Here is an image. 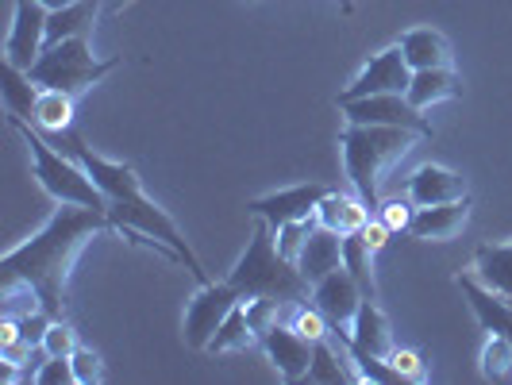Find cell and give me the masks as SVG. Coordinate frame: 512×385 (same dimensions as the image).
<instances>
[{"mask_svg": "<svg viewBox=\"0 0 512 385\" xmlns=\"http://www.w3.org/2000/svg\"><path fill=\"white\" fill-rule=\"evenodd\" d=\"M104 228H112V224H108V212H101V208L62 205L43 224V231H35L27 243L12 247L4 255L0 282H27L39 293L43 308L58 320L66 308V282H70L77 255Z\"/></svg>", "mask_w": 512, "mask_h": 385, "instance_id": "cell-1", "label": "cell"}, {"mask_svg": "<svg viewBox=\"0 0 512 385\" xmlns=\"http://www.w3.org/2000/svg\"><path fill=\"white\" fill-rule=\"evenodd\" d=\"M228 282L239 289L243 301L251 297H270V301H282L285 308H297L312 301V282L301 274V266L293 258H285L278 251V239L274 228L266 220H255L251 231V243L243 258L235 262V270L228 274Z\"/></svg>", "mask_w": 512, "mask_h": 385, "instance_id": "cell-2", "label": "cell"}, {"mask_svg": "<svg viewBox=\"0 0 512 385\" xmlns=\"http://www.w3.org/2000/svg\"><path fill=\"white\" fill-rule=\"evenodd\" d=\"M412 143H416V131L409 128H378V124H347L343 128L339 147H343L347 178L370 208L382 205L378 201L382 174L412 151Z\"/></svg>", "mask_w": 512, "mask_h": 385, "instance_id": "cell-3", "label": "cell"}, {"mask_svg": "<svg viewBox=\"0 0 512 385\" xmlns=\"http://www.w3.org/2000/svg\"><path fill=\"white\" fill-rule=\"evenodd\" d=\"M12 128L20 131V139L27 143L35 181L47 189V197H54L58 205H85L108 212V197L101 193V185L93 181V174L77 162L74 154L54 151L51 139L43 131H31V120H24V116H12Z\"/></svg>", "mask_w": 512, "mask_h": 385, "instance_id": "cell-4", "label": "cell"}, {"mask_svg": "<svg viewBox=\"0 0 512 385\" xmlns=\"http://www.w3.org/2000/svg\"><path fill=\"white\" fill-rule=\"evenodd\" d=\"M116 66H120V58H97L89 47V35H81V39H62V43L47 47L27 74L39 89H58V93L77 97L89 85H97L101 77L112 74Z\"/></svg>", "mask_w": 512, "mask_h": 385, "instance_id": "cell-5", "label": "cell"}, {"mask_svg": "<svg viewBox=\"0 0 512 385\" xmlns=\"http://www.w3.org/2000/svg\"><path fill=\"white\" fill-rule=\"evenodd\" d=\"M108 224L120 231H143V235H154V239H162L166 247H174V255L201 278V285L212 282L208 278V270L201 266V258L193 255V247H189V239L181 235V228L174 224V216H166V208H158L143 193V189H135L128 197H116V201H108Z\"/></svg>", "mask_w": 512, "mask_h": 385, "instance_id": "cell-6", "label": "cell"}, {"mask_svg": "<svg viewBox=\"0 0 512 385\" xmlns=\"http://www.w3.org/2000/svg\"><path fill=\"white\" fill-rule=\"evenodd\" d=\"M239 289L231 282H205L185 305V324H181V335H185V347L193 351H208L212 335L220 332V324L231 316V308L239 305Z\"/></svg>", "mask_w": 512, "mask_h": 385, "instance_id": "cell-7", "label": "cell"}, {"mask_svg": "<svg viewBox=\"0 0 512 385\" xmlns=\"http://www.w3.org/2000/svg\"><path fill=\"white\" fill-rule=\"evenodd\" d=\"M347 124H378V128H409L416 135H432V124L424 108L405 97V93H378V97H359V101H339Z\"/></svg>", "mask_w": 512, "mask_h": 385, "instance_id": "cell-8", "label": "cell"}, {"mask_svg": "<svg viewBox=\"0 0 512 385\" xmlns=\"http://www.w3.org/2000/svg\"><path fill=\"white\" fill-rule=\"evenodd\" d=\"M47 20H51V8H43L39 0H16L12 31L4 39V62L31 70L39 54L47 51Z\"/></svg>", "mask_w": 512, "mask_h": 385, "instance_id": "cell-9", "label": "cell"}, {"mask_svg": "<svg viewBox=\"0 0 512 385\" xmlns=\"http://www.w3.org/2000/svg\"><path fill=\"white\" fill-rule=\"evenodd\" d=\"M409 81L412 66L405 62L401 47H385L362 66V74L339 93V101H359V97H378V93H405Z\"/></svg>", "mask_w": 512, "mask_h": 385, "instance_id": "cell-10", "label": "cell"}, {"mask_svg": "<svg viewBox=\"0 0 512 385\" xmlns=\"http://www.w3.org/2000/svg\"><path fill=\"white\" fill-rule=\"evenodd\" d=\"M324 185H293V189H278V193H266V197H255L247 212L255 220H266L270 228H282V224H293V220H308L316 216V205L324 201Z\"/></svg>", "mask_w": 512, "mask_h": 385, "instance_id": "cell-11", "label": "cell"}, {"mask_svg": "<svg viewBox=\"0 0 512 385\" xmlns=\"http://www.w3.org/2000/svg\"><path fill=\"white\" fill-rule=\"evenodd\" d=\"M362 301H366V297H362L359 282L351 278L347 266H339V270H332L328 278H320V282L312 285V305L328 316L332 328H351L355 316H359Z\"/></svg>", "mask_w": 512, "mask_h": 385, "instance_id": "cell-12", "label": "cell"}, {"mask_svg": "<svg viewBox=\"0 0 512 385\" xmlns=\"http://www.w3.org/2000/svg\"><path fill=\"white\" fill-rule=\"evenodd\" d=\"M258 347L266 351L270 366L282 374L285 382L308 378V366H312V339H305L293 324H274L270 332L258 339Z\"/></svg>", "mask_w": 512, "mask_h": 385, "instance_id": "cell-13", "label": "cell"}, {"mask_svg": "<svg viewBox=\"0 0 512 385\" xmlns=\"http://www.w3.org/2000/svg\"><path fill=\"white\" fill-rule=\"evenodd\" d=\"M470 220V201L459 197V201H443V205H424L416 208L412 216V239H424V243H447L462 231V224Z\"/></svg>", "mask_w": 512, "mask_h": 385, "instance_id": "cell-14", "label": "cell"}, {"mask_svg": "<svg viewBox=\"0 0 512 385\" xmlns=\"http://www.w3.org/2000/svg\"><path fill=\"white\" fill-rule=\"evenodd\" d=\"M459 289H462V297L470 301L474 320H478L489 335H509L512 339V305L501 297V293H493V289L478 282L474 274H462Z\"/></svg>", "mask_w": 512, "mask_h": 385, "instance_id": "cell-15", "label": "cell"}, {"mask_svg": "<svg viewBox=\"0 0 512 385\" xmlns=\"http://www.w3.org/2000/svg\"><path fill=\"white\" fill-rule=\"evenodd\" d=\"M297 266H301V274L312 285L320 282V278H328L332 270L343 266V235L316 224L312 235L305 239V247H301V255H297Z\"/></svg>", "mask_w": 512, "mask_h": 385, "instance_id": "cell-16", "label": "cell"}, {"mask_svg": "<svg viewBox=\"0 0 512 385\" xmlns=\"http://www.w3.org/2000/svg\"><path fill=\"white\" fill-rule=\"evenodd\" d=\"M409 197L416 208L424 205H443V201H459L466 197V185L455 170H447V166H420L416 174L409 178Z\"/></svg>", "mask_w": 512, "mask_h": 385, "instance_id": "cell-17", "label": "cell"}, {"mask_svg": "<svg viewBox=\"0 0 512 385\" xmlns=\"http://www.w3.org/2000/svg\"><path fill=\"white\" fill-rule=\"evenodd\" d=\"M370 220V205L362 201L359 193H335L328 189L324 201L316 205V224L328 231H339V235H351V231H362Z\"/></svg>", "mask_w": 512, "mask_h": 385, "instance_id": "cell-18", "label": "cell"}, {"mask_svg": "<svg viewBox=\"0 0 512 385\" xmlns=\"http://www.w3.org/2000/svg\"><path fill=\"white\" fill-rule=\"evenodd\" d=\"M401 54L412 70H436V66H451V43L439 35L436 27H412L401 35Z\"/></svg>", "mask_w": 512, "mask_h": 385, "instance_id": "cell-19", "label": "cell"}, {"mask_svg": "<svg viewBox=\"0 0 512 385\" xmlns=\"http://www.w3.org/2000/svg\"><path fill=\"white\" fill-rule=\"evenodd\" d=\"M462 85H459V74L451 70V66H436V70H412V81L409 89H405V97H409L416 108H432L439 101H451V97H459Z\"/></svg>", "mask_w": 512, "mask_h": 385, "instance_id": "cell-20", "label": "cell"}, {"mask_svg": "<svg viewBox=\"0 0 512 385\" xmlns=\"http://www.w3.org/2000/svg\"><path fill=\"white\" fill-rule=\"evenodd\" d=\"M474 278L512 305V243H489L474 251Z\"/></svg>", "mask_w": 512, "mask_h": 385, "instance_id": "cell-21", "label": "cell"}, {"mask_svg": "<svg viewBox=\"0 0 512 385\" xmlns=\"http://www.w3.org/2000/svg\"><path fill=\"white\" fill-rule=\"evenodd\" d=\"M359 374H355V366H351V355H347V347L328 335V339H320V343H312V366H308V382H355Z\"/></svg>", "mask_w": 512, "mask_h": 385, "instance_id": "cell-22", "label": "cell"}, {"mask_svg": "<svg viewBox=\"0 0 512 385\" xmlns=\"http://www.w3.org/2000/svg\"><path fill=\"white\" fill-rule=\"evenodd\" d=\"M351 339L359 343L362 351L382 355V359H389V351L397 347V343H393V332H389V320H385L382 308L374 305V297H366L359 305V316H355V324H351Z\"/></svg>", "mask_w": 512, "mask_h": 385, "instance_id": "cell-23", "label": "cell"}, {"mask_svg": "<svg viewBox=\"0 0 512 385\" xmlns=\"http://www.w3.org/2000/svg\"><path fill=\"white\" fill-rule=\"evenodd\" d=\"M97 12H101V0H77L66 8H54L51 20H47V47L62 43V39H81L89 35L97 24Z\"/></svg>", "mask_w": 512, "mask_h": 385, "instance_id": "cell-24", "label": "cell"}, {"mask_svg": "<svg viewBox=\"0 0 512 385\" xmlns=\"http://www.w3.org/2000/svg\"><path fill=\"white\" fill-rule=\"evenodd\" d=\"M74 116L77 112H74V97H70V93L39 89V101H35V112H31V124L43 131L47 139L74 131Z\"/></svg>", "mask_w": 512, "mask_h": 385, "instance_id": "cell-25", "label": "cell"}, {"mask_svg": "<svg viewBox=\"0 0 512 385\" xmlns=\"http://www.w3.org/2000/svg\"><path fill=\"white\" fill-rule=\"evenodd\" d=\"M0 93H4V104H8V112H12V116H24V120H31L35 101H39V85L31 81V74H27V70L12 66V62H4V74H0Z\"/></svg>", "mask_w": 512, "mask_h": 385, "instance_id": "cell-26", "label": "cell"}, {"mask_svg": "<svg viewBox=\"0 0 512 385\" xmlns=\"http://www.w3.org/2000/svg\"><path fill=\"white\" fill-rule=\"evenodd\" d=\"M258 343V335L251 332V324H247V312H243V301L231 308V316L220 324V332L212 335V343H208V355H231V351H251Z\"/></svg>", "mask_w": 512, "mask_h": 385, "instance_id": "cell-27", "label": "cell"}, {"mask_svg": "<svg viewBox=\"0 0 512 385\" xmlns=\"http://www.w3.org/2000/svg\"><path fill=\"white\" fill-rule=\"evenodd\" d=\"M370 258H374V251L366 247L362 231H351V235H343V266H347V270H351V278L359 282L362 297H374V293H378V285H374V266H370Z\"/></svg>", "mask_w": 512, "mask_h": 385, "instance_id": "cell-28", "label": "cell"}, {"mask_svg": "<svg viewBox=\"0 0 512 385\" xmlns=\"http://www.w3.org/2000/svg\"><path fill=\"white\" fill-rule=\"evenodd\" d=\"M512 374V339L509 335H489L482 347V378L486 382H501Z\"/></svg>", "mask_w": 512, "mask_h": 385, "instance_id": "cell-29", "label": "cell"}, {"mask_svg": "<svg viewBox=\"0 0 512 385\" xmlns=\"http://www.w3.org/2000/svg\"><path fill=\"white\" fill-rule=\"evenodd\" d=\"M282 301H270V297H251V301H243V312H247V324H251V332L262 339V335L270 332L274 324H282Z\"/></svg>", "mask_w": 512, "mask_h": 385, "instance_id": "cell-30", "label": "cell"}, {"mask_svg": "<svg viewBox=\"0 0 512 385\" xmlns=\"http://www.w3.org/2000/svg\"><path fill=\"white\" fill-rule=\"evenodd\" d=\"M297 332L305 335V339H312V343H320V339H328L332 335V324H328V316L320 312L316 305H297L293 308V320H289Z\"/></svg>", "mask_w": 512, "mask_h": 385, "instance_id": "cell-31", "label": "cell"}, {"mask_svg": "<svg viewBox=\"0 0 512 385\" xmlns=\"http://www.w3.org/2000/svg\"><path fill=\"white\" fill-rule=\"evenodd\" d=\"M312 228H316V216H308V220H293V224H282V228H274L278 251H282L285 258H293V262H297L301 247H305V239L312 235Z\"/></svg>", "mask_w": 512, "mask_h": 385, "instance_id": "cell-32", "label": "cell"}, {"mask_svg": "<svg viewBox=\"0 0 512 385\" xmlns=\"http://www.w3.org/2000/svg\"><path fill=\"white\" fill-rule=\"evenodd\" d=\"M412 216H416L412 197H389V201H382V205H378V220H382L393 235H397V231H409Z\"/></svg>", "mask_w": 512, "mask_h": 385, "instance_id": "cell-33", "label": "cell"}, {"mask_svg": "<svg viewBox=\"0 0 512 385\" xmlns=\"http://www.w3.org/2000/svg\"><path fill=\"white\" fill-rule=\"evenodd\" d=\"M70 362H74V378H77V385H97V382L104 378L101 355H97L93 347H81V343H77V351L70 355Z\"/></svg>", "mask_w": 512, "mask_h": 385, "instance_id": "cell-34", "label": "cell"}, {"mask_svg": "<svg viewBox=\"0 0 512 385\" xmlns=\"http://www.w3.org/2000/svg\"><path fill=\"white\" fill-rule=\"evenodd\" d=\"M35 385H77L74 362H70V355H51V359L39 366V374H35Z\"/></svg>", "mask_w": 512, "mask_h": 385, "instance_id": "cell-35", "label": "cell"}, {"mask_svg": "<svg viewBox=\"0 0 512 385\" xmlns=\"http://www.w3.org/2000/svg\"><path fill=\"white\" fill-rule=\"evenodd\" d=\"M43 347H47V355H74L77 351V332L58 316L51 320V328H47V339H43Z\"/></svg>", "mask_w": 512, "mask_h": 385, "instance_id": "cell-36", "label": "cell"}, {"mask_svg": "<svg viewBox=\"0 0 512 385\" xmlns=\"http://www.w3.org/2000/svg\"><path fill=\"white\" fill-rule=\"evenodd\" d=\"M389 362H393V370H397L405 382H424V359H420V351H412V347H393V351H389Z\"/></svg>", "mask_w": 512, "mask_h": 385, "instance_id": "cell-37", "label": "cell"}, {"mask_svg": "<svg viewBox=\"0 0 512 385\" xmlns=\"http://www.w3.org/2000/svg\"><path fill=\"white\" fill-rule=\"evenodd\" d=\"M389 235H393V231L385 228L378 216H374V220H366V228H362V239H366V247H370L374 255H378L385 243H389Z\"/></svg>", "mask_w": 512, "mask_h": 385, "instance_id": "cell-38", "label": "cell"}, {"mask_svg": "<svg viewBox=\"0 0 512 385\" xmlns=\"http://www.w3.org/2000/svg\"><path fill=\"white\" fill-rule=\"evenodd\" d=\"M39 4H43V8H66V4H77V0H39Z\"/></svg>", "mask_w": 512, "mask_h": 385, "instance_id": "cell-39", "label": "cell"}, {"mask_svg": "<svg viewBox=\"0 0 512 385\" xmlns=\"http://www.w3.org/2000/svg\"><path fill=\"white\" fill-rule=\"evenodd\" d=\"M251 4H255V0H251Z\"/></svg>", "mask_w": 512, "mask_h": 385, "instance_id": "cell-40", "label": "cell"}]
</instances>
